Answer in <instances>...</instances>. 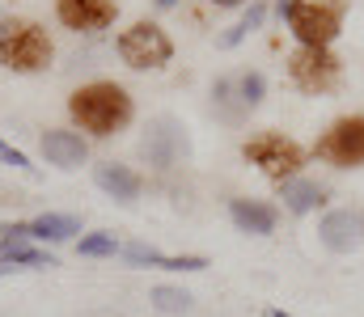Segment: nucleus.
Masks as SVG:
<instances>
[{
  "label": "nucleus",
  "mask_w": 364,
  "mask_h": 317,
  "mask_svg": "<svg viewBox=\"0 0 364 317\" xmlns=\"http://www.w3.org/2000/svg\"><path fill=\"white\" fill-rule=\"evenodd\" d=\"M68 114L73 123L93 135V140H110L119 131H127V123L136 118V102L119 81H90L81 89H73L68 98Z\"/></svg>",
  "instance_id": "f257e3e1"
},
{
  "label": "nucleus",
  "mask_w": 364,
  "mask_h": 317,
  "mask_svg": "<svg viewBox=\"0 0 364 317\" xmlns=\"http://www.w3.org/2000/svg\"><path fill=\"white\" fill-rule=\"evenodd\" d=\"M51 55H55V43L38 21H30V17L0 21V68L30 77V72H43L51 64Z\"/></svg>",
  "instance_id": "f03ea898"
},
{
  "label": "nucleus",
  "mask_w": 364,
  "mask_h": 317,
  "mask_svg": "<svg viewBox=\"0 0 364 317\" xmlns=\"http://www.w3.org/2000/svg\"><path fill=\"white\" fill-rule=\"evenodd\" d=\"M279 17L288 21L301 47H331L343 30L339 0H279Z\"/></svg>",
  "instance_id": "7ed1b4c3"
},
{
  "label": "nucleus",
  "mask_w": 364,
  "mask_h": 317,
  "mask_svg": "<svg viewBox=\"0 0 364 317\" xmlns=\"http://www.w3.org/2000/svg\"><path fill=\"white\" fill-rule=\"evenodd\" d=\"M242 157L272 182H292L305 165V148L292 140V135H279V131H259L242 144Z\"/></svg>",
  "instance_id": "20e7f679"
},
{
  "label": "nucleus",
  "mask_w": 364,
  "mask_h": 317,
  "mask_svg": "<svg viewBox=\"0 0 364 317\" xmlns=\"http://www.w3.org/2000/svg\"><path fill=\"white\" fill-rule=\"evenodd\" d=\"M288 81H292V89H301L309 98H322V94L339 89L343 60L331 47H296L288 55Z\"/></svg>",
  "instance_id": "39448f33"
},
{
  "label": "nucleus",
  "mask_w": 364,
  "mask_h": 317,
  "mask_svg": "<svg viewBox=\"0 0 364 317\" xmlns=\"http://www.w3.org/2000/svg\"><path fill=\"white\" fill-rule=\"evenodd\" d=\"M114 51L127 68L136 72H149V68H166L174 60V43L170 34L157 26V21H132L119 38H114Z\"/></svg>",
  "instance_id": "423d86ee"
},
{
  "label": "nucleus",
  "mask_w": 364,
  "mask_h": 317,
  "mask_svg": "<svg viewBox=\"0 0 364 317\" xmlns=\"http://www.w3.org/2000/svg\"><path fill=\"white\" fill-rule=\"evenodd\" d=\"M314 157L335 165V169H360L364 165V114H343L335 118L318 144H314Z\"/></svg>",
  "instance_id": "0eeeda50"
},
{
  "label": "nucleus",
  "mask_w": 364,
  "mask_h": 317,
  "mask_svg": "<svg viewBox=\"0 0 364 317\" xmlns=\"http://www.w3.org/2000/svg\"><path fill=\"white\" fill-rule=\"evenodd\" d=\"M144 157L157 169H174L182 157H186V127H182L178 118H170V114L153 118V127L144 135Z\"/></svg>",
  "instance_id": "6e6552de"
},
{
  "label": "nucleus",
  "mask_w": 364,
  "mask_h": 317,
  "mask_svg": "<svg viewBox=\"0 0 364 317\" xmlns=\"http://www.w3.org/2000/svg\"><path fill=\"white\" fill-rule=\"evenodd\" d=\"M55 17H60V26H68L77 34H97V30L114 26L119 4L114 0H55Z\"/></svg>",
  "instance_id": "1a4fd4ad"
},
{
  "label": "nucleus",
  "mask_w": 364,
  "mask_h": 317,
  "mask_svg": "<svg viewBox=\"0 0 364 317\" xmlns=\"http://www.w3.org/2000/svg\"><path fill=\"white\" fill-rule=\"evenodd\" d=\"M38 152L47 157V165L55 169H81L90 161V144L81 131H64V127H47L38 140Z\"/></svg>",
  "instance_id": "9d476101"
},
{
  "label": "nucleus",
  "mask_w": 364,
  "mask_h": 317,
  "mask_svg": "<svg viewBox=\"0 0 364 317\" xmlns=\"http://www.w3.org/2000/svg\"><path fill=\"white\" fill-rule=\"evenodd\" d=\"M93 182H97V191L110 195L114 204H136L140 191H144V178H140L136 169L119 165V161H102V165L93 169Z\"/></svg>",
  "instance_id": "9b49d317"
},
{
  "label": "nucleus",
  "mask_w": 364,
  "mask_h": 317,
  "mask_svg": "<svg viewBox=\"0 0 364 317\" xmlns=\"http://www.w3.org/2000/svg\"><path fill=\"white\" fill-rule=\"evenodd\" d=\"M360 237H364V224L352 211H326L322 224H318V241H322L331 254H352Z\"/></svg>",
  "instance_id": "f8f14e48"
},
{
  "label": "nucleus",
  "mask_w": 364,
  "mask_h": 317,
  "mask_svg": "<svg viewBox=\"0 0 364 317\" xmlns=\"http://www.w3.org/2000/svg\"><path fill=\"white\" fill-rule=\"evenodd\" d=\"M229 220L246 237H272L275 224H279V211L263 199H229Z\"/></svg>",
  "instance_id": "ddd939ff"
},
{
  "label": "nucleus",
  "mask_w": 364,
  "mask_h": 317,
  "mask_svg": "<svg viewBox=\"0 0 364 317\" xmlns=\"http://www.w3.org/2000/svg\"><path fill=\"white\" fill-rule=\"evenodd\" d=\"M119 254H123L132 267H161V271H203V267H208L203 254H182L178 258V254H161V250L140 245V241H136V245H123Z\"/></svg>",
  "instance_id": "4468645a"
},
{
  "label": "nucleus",
  "mask_w": 364,
  "mask_h": 317,
  "mask_svg": "<svg viewBox=\"0 0 364 317\" xmlns=\"http://www.w3.org/2000/svg\"><path fill=\"white\" fill-rule=\"evenodd\" d=\"M47 267H60L47 250H38L30 241H0V275H9V271H47Z\"/></svg>",
  "instance_id": "2eb2a0df"
},
{
  "label": "nucleus",
  "mask_w": 364,
  "mask_h": 317,
  "mask_svg": "<svg viewBox=\"0 0 364 317\" xmlns=\"http://www.w3.org/2000/svg\"><path fill=\"white\" fill-rule=\"evenodd\" d=\"M279 199H284V208L292 211V216H309V211H318L326 204V187L309 182V178H292V182L279 187Z\"/></svg>",
  "instance_id": "dca6fc26"
},
{
  "label": "nucleus",
  "mask_w": 364,
  "mask_h": 317,
  "mask_svg": "<svg viewBox=\"0 0 364 317\" xmlns=\"http://www.w3.org/2000/svg\"><path fill=\"white\" fill-rule=\"evenodd\" d=\"M81 233V220L68 211H43L30 220V241H73Z\"/></svg>",
  "instance_id": "f3484780"
},
{
  "label": "nucleus",
  "mask_w": 364,
  "mask_h": 317,
  "mask_svg": "<svg viewBox=\"0 0 364 317\" xmlns=\"http://www.w3.org/2000/svg\"><path fill=\"white\" fill-rule=\"evenodd\" d=\"M123 245L114 241V233H85L81 241H77V254L81 258H114Z\"/></svg>",
  "instance_id": "a211bd4d"
},
{
  "label": "nucleus",
  "mask_w": 364,
  "mask_h": 317,
  "mask_svg": "<svg viewBox=\"0 0 364 317\" xmlns=\"http://www.w3.org/2000/svg\"><path fill=\"white\" fill-rule=\"evenodd\" d=\"M153 305L161 309V313H191L195 309V296L191 292H182V288H153Z\"/></svg>",
  "instance_id": "6ab92c4d"
},
{
  "label": "nucleus",
  "mask_w": 364,
  "mask_h": 317,
  "mask_svg": "<svg viewBox=\"0 0 364 317\" xmlns=\"http://www.w3.org/2000/svg\"><path fill=\"white\" fill-rule=\"evenodd\" d=\"M233 89H237V102L246 106V110H255V106L267 98V81H263V72H242Z\"/></svg>",
  "instance_id": "aec40b11"
},
{
  "label": "nucleus",
  "mask_w": 364,
  "mask_h": 317,
  "mask_svg": "<svg viewBox=\"0 0 364 317\" xmlns=\"http://www.w3.org/2000/svg\"><path fill=\"white\" fill-rule=\"evenodd\" d=\"M263 17H267V4H250V13H246V17H242V21H237L225 38H220V47H237L246 34H255V30L263 26Z\"/></svg>",
  "instance_id": "412c9836"
},
{
  "label": "nucleus",
  "mask_w": 364,
  "mask_h": 317,
  "mask_svg": "<svg viewBox=\"0 0 364 317\" xmlns=\"http://www.w3.org/2000/svg\"><path fill=\"white\" fill-rule=\"evenodd\" d=\"M0 161H4V165H13V169H26V174H34V165H30V157H26L21 148H13V144H9L4 135H0Z\"/></svg>",
  "instance_id": "4be33fe9"
},
{
  "label": "nucleus",
  "mask_w": 364,
  "mask_h": 317,
  "mask_svg": "<svg viewBox=\"0 0 364 317\" xmlns=\"http://www.w3.org/2000/svg\"><path fill=\"white\" fill-rule=\"evenodd\" d=\"M208 4H216V9H237V4H246V0H208Z\"/></svg>",
  "instance_id": "5701e85b"
},
{
  "label": "nucleus",
  "mask_w": 364,
  "mask_h": 317,
  "mask_svg": "<svg viewBox=\"0 0 364 317\" xmlns=\"http://www.w3.org/2000/svg\"><path fill=\"white\" fill-rule=\"evenodd\" d=\"M170 4H174V0H157V9H170Z\"/></svg>",
  "instance_id": "b1692460"
},
{
  "label": "nucleus",
  "mask_w": 364,
  "mask_h": 317,
  "mask_svg": "<svg viewBox=\"0 0 364 317\" xmlns=\"http://www.w3.org/2000/svg\"><path fill=\"white\" fill-rule=\"evenodd\" d=\"M272 317H292V313H284V309H272Z\"/></svg>",
  "instance_id": "393cba45"
}]
</instances>
